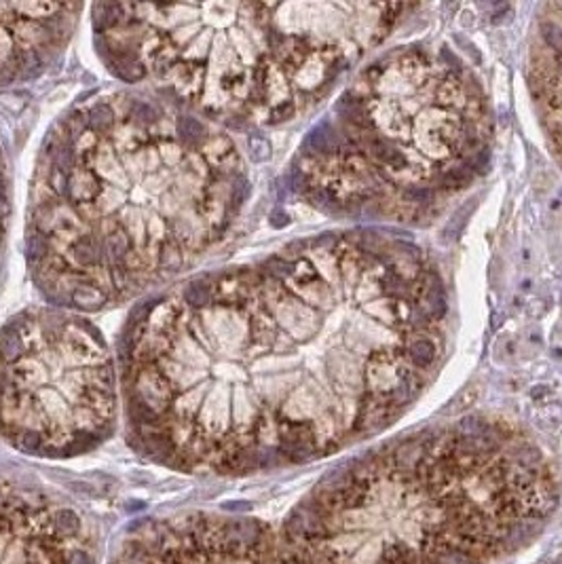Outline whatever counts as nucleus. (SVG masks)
I'll return each mask as SVG.
<instances>
[{"label": "nucleus", "mask_w": 562, "mask_h": 564, "mask_svg": "<svg viewBox=\"0 0 562 564\" xmlns=\"http://www.w3.org/2000/svg\"><path fill=\"white\" fill-rule=\"evenodd\" d=\"M446 289L419 245L374 228L199 273L132 313L127 437L189 474L311 463L406 415L446 351Z\"/></svg>", "instance_id": "obj_1"}, {"label": "nucleus", "mask_w": 562, "mask_h": 564, "mask_svg": "<svg viewBox=\"0 0 562 564\" xmlns=\"http://www.w3.org/2000/svg\"><path fill=\"white\" fill-rule=\"evenodd\" d=\"M252 195L228 129L148 89L80 100L47 132L26 254L49 304L95 313L193 269Z\"/></svg>", "instance_id": "obj_2"}, {"label": "nucleus", "mask_w": 562, "mask_h": 564, "mask_svg": "<svg viewBox=\"0 0 562 564\" xmlns=\"http://www.w3.org/2000/svg\"><path fill=\"white\" fill-rule=\"evenodd\" d=\"M556 505L537 440L465 417L332 469L283 522L280 564H491L539 535Z\"/></svg>", "instance_id": "obj_3"}, {"label": "nucleus", "mask_w": 562, "mask_h": 564, "mask_svg": "<svg viewBox=\"0 0 562 564\" xmlns=\"http://www.w3.org/2000/svg\"><path fill=\"white\" fill-rule=\"evenodd\" d=\"M398 2H102L95 49L121 83L222 127L313 110L413 13Z\"/></svg>", "instance_id": "obj_4"}, {"label": "nucleus", "mask_w": 562, "mask_h": 564, "mask_svg": "<svg viewBox=\"0 0 562 564\" xmlns=\"http://www.w3.org/2000/svg\"><path fill=\"white\" fill-rule=\"evenodd\" d=\"M489 97L455 53L402 45L353 74L300 144L290 180L319 212L425 226L491 163Z\"/></svg>", "instance_id": "obj_5"}, {"label": "nucleus", "mask_w": 562, "mask_h": 564, "mask_svg": "<svg viewBox=\"0 0 562 564\" xmlns=\"http://www.w3.org/2000/svg\"><path fill=\"white\" fill-rule=\"evenodd\" d=\"M115 357L80 313L36 307L0 330V435L17 450L68 459L115 431Z\"/></svg>", "instance_id": "obj_6"}, {"label": "nucleus", "mask_w": 562, "mask_h": 564, "mask_svg": "<svg viewBox=\"0 0 562 564\" xmlns=\"http://www.w3.org/2000/svg\"><path fill=\"white\" fill-rule=\"evenodd\" d=\"M110 564H280V548L260 520L195 511L144 522Z\"/></svg>", "instance_id": "obj_7"}, {"label": "nucleus", "mask_w": 562, "mask_h": 564, "mask_svg": "<svg viewBox=\"0 0 562 564\" xmlns=\"http://www.w3.org/2000/svg\"><path fill=\"white\" fill-rule=\"evenodd\" d=\"M0 564H95L93 541L66 503L0 478Z\"/></svg>", "instance_id": "obj_8"}, {"label": "nucleus", "mask_w": 562, "mask_h": 564, "mask_svg": "<svg viewBox=\"0 0 562 564\" xmlns=\"http://www.w3.org/2000/svg\"><path fill=\"white\" fill-rule=\"evenodd\" d=\"M83 4L0 2V85L38 78L60 62Z\"/></svg>", "instance_id": "obj_9"}, {"label": "nucleus", "mask_w": 562, "mask_h": 564, "mask_svg": "<svg viewBox=\"0 0 562 564\" xmlns=\"http://www.w3.org/2000/svg\"><path fill=\"white\" fill-rule=\"evenodd\" d=\"M526 83L546 144L562 167V2H546L535 13Z\"/></svg>", "instance_id": "obj_10"}, {"label": "nucleus", "mask_w": 562, "mask_h": 564, "mask_svg": "<svg viewBox=\"0 0 562 564\" xmlns=\"http://www.w3.org/2000/svg\"><path fill=\"white\" fill-rule=\"evenodd\" d=\"M9 216H11V201H9V182H6V171H4V156L0 150V248L4 243L6 226H9Z\"/></svg>", "instance_id": "obj_11"}, {"label": "nucleus", "mask_w": 562, "mask_h": 564, "mask_svg": "<svg viewBox=\"0 0 562 564\" xmlns=\"http://www.w3.org/2000/svg\"><path fill=\"white\" fill-rule=\"evenodd\" d=\"M28 100H30L28 93H21V91H2L0 93V110L6 112L9 117H17L26 108Z\"/></svg>", "instance_id": "obj_12"}]
</instances>
